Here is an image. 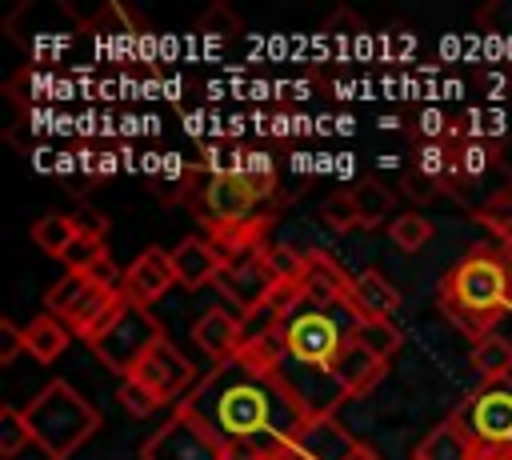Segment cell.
<instances>
[{
    "label": "cell",
    "mask_w": 512,
    "mask_h": 460,
    "mask_svg": "<svg viewBox=\"0 0 512 460\" xmlns=\"http://www.w3.org/2000/svg\"><path fill=\"white\" fill-rule=\"evenodd\" d=\"M180 408L192 412L220 444L252 440L268 456H276L312 416L280 368H256L240 356L204 376V384H196Z\"/></svg>",
    "instance_id": "obj_1"
},
{
    "label": "cell",
    "mask_w": 512,
    "mask_h": 460,
    "mask_svg": "<svg viewBox=\"0 0 512 460\" xmlns=\"http://www.w3.org/2000/svg\"><path fill=\"white\" fill-rule=\"evenodd\" d=\"M508 288H512V276L500 264V256L476 248L468 260H460L444 276L440 308L448 312V320H456L460 332H468L472 340H484L492 336V324L508 304Z\"/></svg>",
    "instance_id": "obj_2"
},
{
    "label": "cell",
    "mask_w": 512,
    "mask_h": 460,
    "mask_svg": "<svg viewBox=\"0 0 512 460\" xmlns=\"http://www.w3.org/2000/svg\"><path fill=\"white\" fill-rule=\"evenodd\" d=\"M32 444L48 456V460H68L96 428H100V412L64 380L44 384L28 408H24Z\"/></svg>",
    "instance_id": "obj_3"
},
{
    "label": "cell",
    "mask_w": 512,
    "mask_h": 460,
    "mask_svg": "<svg viewBox=\"0 0 512 460\" xmlns=\"http://www.w3.org/2000/svg\"><path fill=\"white\" fill-rule=\"evenodd\" d=\"M44 304H48L52 316H60V320L68 324V332H76L80 340L92 344V340L112 324V316L120 312L124 300H120V292H108V288L92 284L84 272H64V276L48 288Z\"/></svg>",
    "instance_id": "obj_4"
},
{
    "label": "cell",
    "mask_w": 512,
    "mask_h": 460,
    "mask_svg": "<svg viewBox=\"0 0 512 460\" xmlns=\"http://www.w3.org/2000/svg\"><path fill=\"white\" fill-rule=\"evenodd\" d=\"M164 340V328L160 320L148 312V308H136V304H120V312L112 316V324L92 340V352L120 376H132L136 364Z\"/></svg>",
    "instance_id": "obj_5"
},
{
    "label": "cell",
    "mask_w": 512,
    "mask_h": 460,
    "mask_svg": "<svg viewBox=\"0 0 512 460\" xmlns=\"http://www.w3.org/2000/svg\"><path fill=\"white\" fill-rule=\"evenodd\" d=\"M144 460H224V444L192 416V412H176L148 444H144Z\"/></svg>",
    "instance_id": "obj_6"
},
{
    "label": "cell",
    "mask_w": 512,
    "mask_h": 460,
    "mask_svg": "<svg viewBox=\"0 0 512 460\" xmlns=\"http://www.w3.org/2000/svg\"><path fill=\"white\" fill-rule=\"evenodd\" d=\"M340 344H344V336H340L336 320H328L316 308L292 316L288 328H284V352L296 364H308V368H320V372H328V364L340 352Z\"/></svg>",
    "instance_id": "obj_7"
},
{
    "label": "cell",
    "mask_w": 512,
    "mask_h": 460,
    "mask_svg": "<svg viewBox=\"0 0 512 460\" xmlns=\"http://www.w3.org/2000/svg\"><path fill=\"white\" fill-rule=\"evenodd\" d=\"M172 284H176L172 252H164V248H144V252L136 256V264L124 272L120 300H124V304H136V308H148V304L160 300Z\"/></svg>",
    "instance_id": "obj_8"
},
{
    "label": "cell",
    "mask_w": 512,
    "mask_h": 460,
    "mask_svg": "<svg viewBox=\"0 0 512 460\" xmlns=\"http://www.w3.org/2000/svg\"><path fill=\"white\" fill-rule=\"evenodd\" d=\"M384 372H388V364L384 360H376L368 348H360L352 336H344V344H340V352L332 356V364H328V376H332V384H336V392L348 400H356V396H368L380 380H384Z\"/></svg>",
    "instance_id": "obj_9"
},
{
    "label": "cell",
    "mask_w": 512,
    "mask_h": 460,
    "mask_svg": "<svg viewBox=\"0 0 512 460\" xmlns=\"http://www.w3.org/2000/svg\"><path fill=\"white\" fill-rule=\"evenodd\" d=\"M140 384H148L156 396H160V404H168V400H176L180 392H188L192 388V364L168 344V336L136 364V372H132Z\"/></svg>",
    "instance_id": "obj_10"
},
{
    "label": "cell",
    "mask_w": 512,
    "mask_h": 460,
    "mask_svg": "<svg viewBox=\"0 0 512 460\" xmlns=\"http://www.w3.org/2000/svg\"><path fill=\"white\" fill-rule=\"evenodd\" d=\"M216 284H220V292H224L240 312H252V308L264 304V300L272 296V288H276V280H272V272L264 268V256H260V252L224 264L220 276H216Z\"/></svg>",
    "instance_id": "obj_11"
},
{
    "label": "cell",
    "mask_w": 512,
    "mask_h": 460,
    "mask_svg": "<svg viewBox=\"0 0 512 460\" xmlns=\"http://www.w3.org/2000/svg\"><path fill=\"white\" fill-rule=\"evenodd\" d=\"M468 428L476 444L512 448V388H488L468 404Z\"/></svg>",
    "instance_id": "obj_12"
},
{
    "label": "cell",
    "mask_w": 512,
    "mask_h": 460,
    "mask_svg": "<svg viewBox=\"0 0 512 460\" xmlns=\"http://www.w3.org/2000/svg\"><path fill=\"white\" fill-rule=\"evenodd\" d=\"M256 192L248 188L244 176L236 172H212L204 184V208H208V224H236L256 216Z\"/></svg>",
    "instance_id": "obj_13"
},
{
    "label": "cell",
    "mask_w": 512,
    "mask_h": 460,
    "mask_svg": "<svg viewBox=\"0 0 512 460\" xmlns=\"http://www.w3.org/2000/svg\"><path fill=\"white\" fill-rule=\"evenodd\" d=\"M300 288H304V300H308L316 312H324V308H332V304H348L352 280L340 272V264H336L328 252L312 248V252H304V276H300Z\"/></svg>",
    "instance_id": "obj_14"
},
{
    "label": "cell",
    "mask_w": 512,
    "mask_h": 460,
    "mask_svg": "<svg viewBox=\"0 0 512 460\" xmlns=\"http://www.w3.org/2000/svg\"><path fill=\"white\" fill-rule=\"evenodd\" d=\"M292 444L308 456V460H352L360 452V444L332 420V412H312L304 420V428L292 436Z\"/></svg>",
    "instance_id": "obj_15"
},
{
    "label": "cell",
    "mask_w": 512,
    "mask_h": 460,
    "mask_svg": "<svg viewBox=\"0 0 512 460\" xmlns=\"http://www.w3.org/2000/svg\"><path fill=\"white\" fill-rule=\"evenodd\" d=\"M192 344L200 352H208L212 360L228 364L240 348H244V316H232L228 308H208L196 324H192Z\"/></svg>",
    "instance_id": "obj_16"
},
{
    "label": "cell",
    "mask_w": 512,
    "mask_h": 460,
    "mask_svg": "<svg viewBox=\"0 0 512 460\" xmlns=\"http://www.w3.org/2000/svg\"><path fill=\"white\" fill-rule=\"evenodd\" d=\"M268 224H272V216H248L236 224H208V244L220 252L224 264H232V260H244V256H256L268 248L264 244Z\"/></svg>",
    "instance_id": "obj_17"
},
{
    "label": "cell",
    "mask_w": 512,
    "mask_h": 460,
    "mask_svg": "<svg viewBox=\"0 0 512 460\" xmlns=\"http://www.w3.org/2000/svg\"><path fill=\"white\" fill-rule=\"evenodd\" d=\"M348 308L356 320H388L396 308H400V292L392 288V280L376 268H364L356 280H352V292H348Z\"/></svg>",
    "instance_id": "obj_18"
},
{
    "label": "cell",
    "mask_w": 512,
    "mask_h": 460,
    "mask_svg": "<svg viewBox=\"0 0 512 460\" xmlns=\"http://www.w3.org/2000/svg\"><path fill=\"white\" fill-rule=\"evenodd\" d=\"M172 268H176V280L188 284V288H204V284H216L224 260L220 252L208 244V236H188L172 248Z\"/></svg>",
    "instance_id": "obj_19"
},
{
    "label": "cell",
    "mask_w": 512,
    "mask_h": 460,
    "mask_svg": "<svg viewBox=\"0 0 512 460\" xmlns=\"http://www.w3.org/2000/svg\"><path fill=\"white\" fill-rule=\"evenodd\" d=\"M476 440L464 432L460 420H448V424H436L420 448H416V460H476Z\"/></svg>",
    "instance_id": "obj_20"
},
{
    "label": "cell",
    "mask_w": 512,
    "mask_h": 460,
    "mask_svg": "<svg viewBox=\"0 0 512 460\" xmlns=\"http://www.w3.org/2000/svg\"><path fill=\"white\" fill-rule=\"evenodd\" d=\"M68 324L60 320V316H52V312H40L28 328H24V352L32 356V360H40V364H52L64 348H68Z\"/></svg>",
    "instance_id": "obj_21"
},
{
    "label": "cell",
    "mask_w": 512,
    "mask_h": 460,
    "mask_svg": "<svg viewBox=\"0 0 512 460\" xmlns=\"http://www.w3.org/2000/svg\"><path fill=\"white\" fill-rule=\"evenodd\" d=\"M76 240H80V232H76L72 216H64V212H48V216H40V220L32 224V244H36L44 256H52V260H64Z\"/></svg>",
    "instance_id": "obj_22"
},
{
    "label": "cell",
    "mask_w": 512,
    "mask_h": 460,
    "mask_svg": "<svg viewBox=\"0 0 512 460\" xmlns=\"http://www.w3.org/2000/svg\"><path fill=\"white\" fill-rule=\"evenodd\" d=\"M348 336H352L360 348H368L376 360H384V364H388V356L400 352V344H404V336H400V328H396L392 320H356Z\"/></svg>",
    "instance_id": "obj_23"
},
{
    "label": "cell",
    "mask_w": 512,
    "mask_h": 460,
    "mask_svg": "<svg viewBox=\"0 0 512 460\" xmlns=\"http://www.w3.org/2000/svg\"><path fill=\"white\" fill-rule=\"evenodd\" d=\"M472 368L484 376V380H504L512 372V340L504 336H484L472 344Z\"/></svg>",
    "instance_id": "obj_24"
},
{
    "label": "cell",
    "mask_w": 512,
    "mask_h": 460,
    "mask_svg": "<svg viewBox=\"0 0 512 460\" xmlns=\"http://www.w3.org/2000/svg\"><path fill=\"white\" fill-rule=\"evenodd\" d=\"M348 196H352V208H356V216H360V228H376V224L392 212V192L380 188L376 180H360Z\"/></svg>",
    "instance_id": "obj_25"
},
{
    "label": "cell",
    "mask_w": 512,
    "mask_h": 460,
    "mask_svg": "<svg viewBox=\"0 0 512 460\" xmlns=\"http://www.w3.org/2000/svg\"><path fill=\"white\" fill-rule=\"evenodd\" d=\"M224 172H236V176H244L248 180V188L264 200L272 188H276V168H272V156L268 152H244L232 168H224Z\"/></svg>",
    "instance_id": "obj_26"
},
{
    "label": "cell",
    "mask_w": 512,
    "mask_h": 460,
    "mask_svg": "<svg viewBox=\"0 0 512 460\" xmlns=\"http://www.w3.org/2000/svg\"><path fill=\"white\" fill-rule=\"evenodd\" d=\"M388 236H392V244H396L400 252H416V248H424V244L432 240V224H428V216H420V212H400V216L388 224Z\"/></svg>",
    "instance_id": "obj_27"
},
{
    "label": "cell",
    "mask_w": 512,
    "mask_h": 460,
    "mask_svg": "<svg viewBox=\"0 0 512 460\" xmlns=\"http://www.w3.org/2000/svg\"><path fill=\"white\" fill-rule=\"evenodd\" d=\"M28 444H32V432H28L24 408L4 404V408H0V456L12 460V456H20Z\"/></svg>",
    "instance_id": "obj_28"
},
{
    "label": "cell",
    "mask_w": 512,
    "mask_h": 460,
    "mask_svg": "<svg viewBox=\"0 0 512 460\" xmlns=\"http://www.w3.org/2000/svg\"><path fill=\"white\" fill-rule=\"evenodd\" d=\"M260 256H264V268L272 272L276 284H300V276H304V252L284 248V244H268Z\"/></svg>",
    "instance_id": "obj_29"
},
{
    "label": "cell",
    "mask_w": 512,
    "mask_h": 460,
    "mask_svg": "<svg viewBox=\"0 0 512 460\" xmlns=\"http://www.w3.org/2000/svg\"><path fill=\"white\" fill-rule=\"evenodd\" d=\"M116 400H120V408H128V416H152L160 408V396L148 384H140L136 376H120Z\"/></svg>",
    "instance_id": "obj_30"
},
{
    "label": "cell",
    "mask_w": 512,
    "mask_h": 460,
    "mask_svg": "<svg viewBox=\"0 0 512 460\" xmlns=\"http://www.w3.org/2000/svg\"><path fill=\"white\" fill-rule=\"evenodd\" d=\"M480 220H484L500 240H512V188H500V192L480 208Z\"/></svg>",
    "instance_id": "obj_31"
},
{
    "label": "cell",
    "mask_w": 512,
    "mask_h": 460,
    "mask_svg": "<svg viewBox=\"0 0 512 460\" xmlns=\"http://www.w3.org/2000/svg\"><path fill=\"white\" fill-rule=\"evenodd\" d=\"M320 220H324L328 228H336V232L360 228V216H356V208H352V196H348V192H336L332 200H324V204H320Z\"/></svg>",
    "instance_id": "obj_32"
},
{
    "label": "cell",
    "mask_w": 512,
    "mask_h": 460,
    "mask_svg": "<svg viewBox=\"0 0 512 460\" xmlns=\"http://www.w3.org/2000/svg\"><path fill=\"white\" fill-rule=\"evenodd\" d=\"M72 224H76V232H80L84 240H100V244H104V236H108V216L96 212L92 204H80V208L72 212Z\"/></svg>",
    "instance_id": "obj_33"
},
{
    "label": "cell",
    "mask_w": 512,
    "mask_h": 460,
    "mask_svg": "<svg viewBox=\"0 0 512 460\" xmlns=\"http://www.w3.org/2000/svg\"><path fill=\"white\" fill-rule=\"evenodd\" d=\"M104 252H108V248H104L100 240H84V236H80V240L68 248V256H64V268H68V272H88V268H92V264H96Z\"/></svg>",
    "instance_id": "obj_34"
},
{
    "label": "cell",
    "mask_w": 512,
    "mask_h": 460,
    "mask_svg": "<svg viewBox=\"0 0 512 460\" xmlns=\"http://www.w3.org/2000/svg\"><path fill=\"white\" fill-rule=\"evenodd\" d=\"M416 168H420L424 176H444V172L452 168V156H448V148H444V144H436V140H432V144H424V148H420Z\"/></svg>",
    "instance_id": "obj_35"
},
{
    "label": "cell",
    "mask_w": 512,
    "mask_h": 460,
    "mask_svg": "<svg viewBox=\"0 0 512 460\" xmlns=\"http://www.w3.org/2000/svg\"><path fill=\"white\" fill-rule=\"evenodd\" d=\"M24 352V328L0 320V364H12Z\"/></svg>",
    "instance_id": "obj_36"
},
{
    "label": "cell",
    "mask_w": 512,
    "mask_h": 460,
    "mask_svg": "<svg viewBox=\"0 0 512 460\" xmlns=\"http://www.w3.org/2000/svg\"><path fill=\"white\" fill-rule=\"evenodd\" d=\"M456 164H460L464 176H480V172L488 168V148H484V144H464V148L456 152Z\"/></svg>",
    "instance_id": "obj_37"
},
{
    "label": "cell",
    "mask_w": 512,
    "mask_h": 460,
    "mask_svg": "<svg viewBox=\"0 0 512 460\" xmlns=\"http://www.w3.org/2000/svg\"><path fill=\"white\" fill-rule=\"evenodd\" d=\"M476 460H512V448H492V444H480V448H476Z\"/></svg>",
    "instance_id": "obj_38"
},
{
    "label": "cell",
    "mask_w": 512,
    "mask_h": 460,
    "mask_svg": "<svg viewBox=\"0 0 512 460\" xmlns=\"http://www.w3.org/2000/svg\"><path fill=\"white\" fill-rule=\"evenodd\" d=\"M496 256H500V264H504V268H508V276H512V240H500Z\"/></svg>",
    "instance_id": "obj_39"
},
{
    "label": "cell",
    "mask_w": 512,
    "mask_h": 460,
    "mask_svg": "<svg viewBox=\"0 0 512 460\" xmlns=\"http://www.w3.org/2000/svg\"><path fill=\"white\" fill-rule=\"evenodd\" d=\"M412 460H416V456H412Z\"/></svg>",
    "instance_id": "obj_40"
}]
</instances>
